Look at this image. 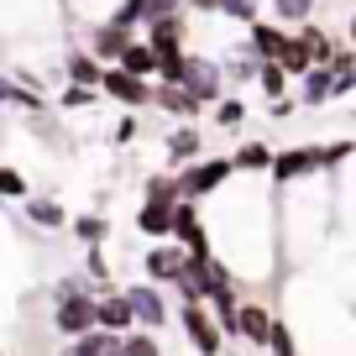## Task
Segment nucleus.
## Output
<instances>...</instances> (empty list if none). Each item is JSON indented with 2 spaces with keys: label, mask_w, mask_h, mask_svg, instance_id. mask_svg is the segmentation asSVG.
<instances>
[{
  "label": "nucleus",
  "mask_w": 356,
  "mask_h": 356,
  "mask_svg": "<svg viewBox=\"0 0 356 356\" xmlns=\"http://www.w3.org/2000/svg\"><path fill=\"white\" fill-rule=\"evenodd\" d=\"M236 173V157H200V163L178 168V189H184V200H215V194L225 189V178Z\"/></svg>",
  "instance_id": "obj_1"
},
{
  "label": "nucleus",
  "mask_w": 356,
  "mask_h": 356,
  "mask_svg": "<svg viewBox=\"0 0 356 356\" xmlns=\"http://www.w3.org/2000/svg\"><path fill=\"white\" fill-rule=\"evenodd\" d=\"M105 100H115L121 111H147V105H157V79H142V74H126L121 63L105 68Z\"/></svg>",
  "instance_id": "obj_2"
},
{
  "label": "nucleus",
  "mask_w": 356,
  "mask_h": 356,
  "mask_svg": "<svg viewBox=\"0 0 356 356\" xmlns=\"http://www.w3.org/2000/svg\"><path fill=\"white\" fill-rule=\"evenodd\" d=\"M189 267H194V252H189L184 241H178V246H173V241H157L152 252L142 257V273H147L152 283H163V289H178V283L189 278Z\"/></svg>",
  "instance_id": "obj_3"
},
{
  "label": "nucleus",
  "mask_w": 356,
  "mask_h": 356,
  "mask_svg": "<svg viewBox=\"0 0 356 356\" xmlns=\"http://www.w3.org/2000/svg\"><path fill=\"white\" fill-rule=\"evenodd\" d=\"M178 330L189 335V346L200 356H220V346H225V330H220L210 304H184V309H178Z\"/></svg>",
  "instance_id": "obj_4"
},
{
  "label": "nucleus",
  "mask_w": 356,
  "mask_h": 356,
  "mask_svg": "<svg viewBox=\"0 0 356 356\" xmlns=\"http://www.w3.org/2000/svg\"><path fill=\"white\" fill-rule=\"evenodd\" d=\"M53 330L79 341V335L100 330V293H74V299H58L53 309Z\"/></svg>",
  "instance_id": "obj_5"
},
{
  "label": "nucleus",
  "mask_w": 356,
  "mask_h": 356,
  "mask_svg": "<svg viewBox=\"0 0 356 356\" xmlns=\"http://www.w3.org/2000/svg\"><path fill=\"white\" fill-rule=\"evenodd\" d=\"M325 173V147H289V152H278V163H273V184L278 189H293V184H304V178Z\"/></svg>",
  "instance_id": "obj_6"
},
{
  "label": "nucleus",
  "mask_w": 356,
  "mask_h": 356,
  "mask_svg": "<svg viewBox=\"0 0 356 356\" xmlns=\"http://www.w3.org/2000/svg\"><path fill=\"white\" fill-rule=\"evenodd\" d=\"M126 299H131L136 309V325H147V330H163L168 325V299H163V283H126Z\"/></svg>",
  "instance_id": "obj_7"
},
{
  "label": "nucleus",
  "mask_w": 356,
  "mask_h": 356,
  "mask_svg": "<svg viewBox=\"0 0 356 356\" xmlns=\"http://www.w3.org/2000/svg\"><path fill=\"white\" fill-rule=\"evenodd\" d=\"M184 84H189L204 105H220L225 100V63H210V58L189 53V79H184Z\"/></svg>",
  "instance_id": "obj_8"
},
{
  "label": "nucleus",
  "mask_w": 356,
  "mask_h": 356,
  "mask_svg": "<svg viewBox=\"0 0 356 356\" xmlns=\"http://www.w3.org/2000/svg\"><path fill=\"white\" fill-rule=\"evenodd\" d=\"M173 241H184L194 257H215L210 225L200 220V200H184V204H178V231H173Z\"/></svg>",
  "instance_id": "obj_9"
},
{
  "label": "nucleus",
  "mask_w": 356,
  "mask_h": 356,
  "mask_svg": "<svg viewBox=\"0 0 356 356\" xmlns=\"http://www.w3.org/2000/svg\"><path fill=\"white\" fill-rule=\"evenodd\" d=\"M163 152H168V163H173V168L200 163V157H204V131H200L194 121H178L173 131L163 136Z\"/></svg>",
  "instance_id": "obj_10"
},
{
  "label": "nucleus",
  "mask_w": 356,
  "mask_h": 356,
  "mask_svg": "<svg viewBox=\"0 0 356 356\" xmlns=\"http://www.w3.org/2000/svg\"><path fill=\"white\" fill-rule=\"evenodd\" d=\"M178 204H184V200H178ZM178 204L142 200V210H136V231H142V236H157V241H173V231H178Z\"/></svg>",
  "instance_id": "obj_11"
},
{
  "label": "nucleus",
  "mask_w": 356,
  "mask_h": 356,
  "mask_svg": "<svg viewBox=\"0 0 356 356\" xmlns=\"http://www.w3.org/2000/svg\"><path fill=\"white\" fill-rule=\"evenodd\" d=\"M105 58L95 53V47H74V53L63 58V74H68V84H89V89H100L105 84Z\"/></svg>",
  "instance_id": "obj_12"
},
{
  "label": "nucleus",
  "mask_w": 356,
  "mask_h": 356,
  "mask_svg": "<svg viewBox=\"0 0 356 356\" xmlns=\"http://www.w3.org/2000/svg\"><path fill=\"white\" fill-rule=\"evenodd\" d=\"M293 95L304 100V111H320V105H330V100H335V68H330V63H314L309 74L299 79V89H293Z\"/></svg>",
  "instance_id": "obj_13"
},
{
  "label": "nucleus",
  "mask_w": 356,
  "mask_h": 356,
  "mask_svg": "<svg viewBox=\"0 0 356 356\" xmlns=\"http://www.w3.org/2000/svg\"><path fill=\"white\" fill-rule=\"evenodd\" d=\"M241 341L246 346H273V325H278V314L267 309V304H252V299H241Z\"/></svg>",
  "instance_id": "obj_14"
},
{
  "label": "nucleus",
  "mask_w": 356,
  "mask_h": 356,
  "mask_svg": "<svg viewBox=\"0 0 356 356\" xmlns=\"http://www.w3.org/2000/svg\"><path fill=\"white\" fill-rule=\"evenodd\" d=\"M157 111L173 115V121H194V115L204 111V100L189 84H157Z\"/></svg>",
  "instance_id": "obj_15"
},
{
  "label": "nucleus",
  "mask_w": 356,
  "mask_h": 356,
  "mask_svg": "<svg viewBox=\"0 0 356 356\" xmlns=\"http://www.w3.org/2000/svg\"><path fill=\"white\" fill-rule=\"evenodd\" d=\"M89 47H95L105 63H121V53L131 47V26H121V22H111V16H105L100 26H89Z\"/></svg>",
  "instance_id": "obj_16"
},
{
  "label": "nucleus",
  "mask_w": 356,
  "mask_h": 356,
  "mask_svg": "<svg viewBox=\"0 0 356 356\" xmlns=\"http://www.w3.org/2000/svg\"><path fill=\"white\" fill-rule=\"evenodd\" d=\"M289 26L283 22H252L246 26V47H252L257 58H283V47H289Z\"/></svg>",
  "instance_id": "obj_17"
},
{
  "label": "nucleus",
  "mask_w": 356,
  "mask_h": 356,
  "mask_svg": "<svg viewBox=\"0 0 356 356\" xmlns=\"http://www.w3.org/2000/svg\"><path fill=\"white\" fill-rule=\"evenodd\" d=\"M68 356H126V335H115V330H89V335H79V341H68Z\"/></svg>",
  "instance_id": "obj_18"
},
{
  "label": "nucleus",
  "mask_w": 356,
  "mask_h": 356,
  "mask_svg": "<svg viewBox=\"0 0 356 356\" xmlns=\"http://www.w3.org/2000/svg\"><path fill=\"white\" fill-rule=\"evenodd\" d=\"M100 325H105V330H115V335L136 330V309H131V299H126V289L100 299Z\"/></svg>",
  "instance_id": "obj_19"
},
{
  "label": "nucleus",
  "mask_w": 356,
  "mask_h": 356,
  "mask_svg": "<svg viewBox=\"0 0 356 356\" xmlns=\"http://www.w3.org/2000/svg\"><path fill=\"white\" fill-rule=\"evenodd\" d=\"M147 42L157 53H184V16H163V22H147Z\"/></svg>",
  "instance_id": "obj_20"
},
{
  "label": "nucleus",
  "mask_w": 356,
  "mask_h": 356,
  "mask_svg": "<svg viewBox=\"0 0 356 356\" xmlns=\"http://www.w3.org/2000/svg\"><path fill=\"white\" fill-rule=\"evenodd\" d=\"M231 157H236V173H273V163H278V152L267 142H241Z\"/></svg>",
  "instance_id": "obj_21"
},
{
  "label": "nucleus",
  "mask_w": 356,
  "mask_h": 356,
  "mask_svg": "<svg viewBox=\"0 0 356 356\" xmlns=\"http://www.w3.org/2000/svg\"><path fill=\"white\" fill-rule=\"evenodd\" d=\"M289 84H293V74L278 63V58H262V68H257V89H262L267 100H283L289 95Z\"/></svg>",
  "instance_id": "obj_22"
},
{
  "label": "nucleus",
  "mask_w": 356,
  "mask_h": 356,
  "mask_svg": "<svg viewBox=\"0 0 356 356\" xmlns=\"http://www.w3.org/2000/svg\"><path fill=\"white\" fill-rule=\"evenodd\" d=\"M278 63H283V68H289V74H293V79H304V74H309V68H314V63H320V58H314V47H309V42H304V37H299V32H293V37H289V47H283V58H278Z\"/></svg>",
  "instance_id": "obj_23"
},
{
  "label": "nucleus",
  "mask_w": 356,
  "mask_h": 356,
  "mask_svg": "<svg viewBox=\"0 0 356 356\" xmlns=\"http://www.w3.org/2000/svg\"><path fill=\"white\" fill-rule=\"evenodd\" d=\"M314 6H320V0H273V22H283L289 32H299L304 22H314Z\"/></svg>",
  "instance_id": "obj_24"
},
{
  "label": "nucleus",
  "mask_w": 356,
  "mask_h": 356,
  "mask_svg": "<svg viewBox=\"0 0 356 356\" xmlns=\"http://www.w3.org/2000/svg\"><path fill=\"white\" fill-rule=\"evenodd\" d=\"M26 220L42 225V231H63V225H74V220L63 215V204H58V200H26Z\"/></svg>",
  "instance_id": "obj_25"
},
{
  "label": "nucleus",
  "mask_w": 356,
  "mask_h": 356,
  "mask_svg": "<svg viewBox=\"0 0 356 356\" xmlns=\"http://www.w3.org/2000/svg\"><path fill=\"white\" fill-rule=\"evenodd\" d=\"M210 121L220 126V131H241V126H246V100H241V95H225V100L215 105Z\"/></svg>",
  "instance_id": "obj_26"
},
{
  "label": "nucleus",
  "mask_w": 356,
  "mask_h": 356,
  "mask_svg": "<svg viewBox=\"0 0 356 356\" xmlns=\"http://www.w3.org/2000/svg\"><path fill=\"white\" fill-rule=\"evenodd\" d=\"M68 231H74L84 246H100L105 236H111V220H105V215H74V225H68Z\"/></svg>",
  "instance_id": "obj_27"
},
{
  "label": "nucleus",
  "mask_w": 356,
  "mask_h": 356,
  "mask_svg": "<svg viewBox=\"0 0 356 356\" xmlns=\"http://www.w3.org/2000/svg\"><path fill=\"white\" fill-rule=\"evenodd\" d=\"M100 95H105V89H89V84H68L63 95H58V105H63L68 115H74V111H95V100H100Z\"/></svg>",
  "instance_id": "obj_28"
},
{
  "label": "nucleus",
  "mask_w": 356,
  "mask_h": 356,
  "mask_svg": "<svg viewBox=\"0 0 356 356\" xmlns=\"http://www.w3.org/2000/svg\"><path fill=\"white\" fill-rule=\"evenodd\" d=\"M126 356H163V346L147 325H136V330H126Z\"/></svg>",
  "instance_id": "obj_29"
},
{
  "label": "nucleus",
  "mask_w": 356,
  "mask_h": 356,
  "mask_svg": "<svg viewBox=\"0 0 356 356\" xmlns=\"http://www.w3.org/2000/svg\"><path fill=\"white\" fill-rule=\"evenodd\" d=\"M0 189H6V200H11V204H26V200H32V194H26V178H22V168H11V163L0 168Z\"/></svg>",
  "instance_id": "obj_30"
},
{
  "label": "nucleus",
  "mask_w": 356,
  "mask_h": 356,
  "mask_svg": "<svg viewBox=\"0 0 356 356\" xmlns=\"http://www.w3.org/2000/svg\"><path fill=\"white\" fill-rule=\"evenodd\" d=\"M273 356H299V335H293L289 320L273 325Z\"/></svg>",
  "instance_id": "obj_31"
},
{
  "label": "nucleus",
  "mask_w": 356,
  "mask_h": 356,
  "mask_svg": "<svg viewBox=\"0 0 356 356\" xmlns=\"http://www.w3.org/2000/svg\"><path fill=\"white\" fill-rule=\"evenodd\" d=\"M136 131H142V121H136V115H121V121H115V142H136Z\"/></svg>",
  "instance_id": "obj_32"
},
{
  "label": "nucleus",
  "mask_w": 356,
  "mask_h": 356,
  "mask_svg": "<svg viewBox=\"0 0 356 356\" xmlns=\"http://www.w3.org/2000/svg\"><path fill=\"white\" fill-rule=\"evenodd\" d=\"M74 293H89V283H84V278H58L53 299H74Z\"/></svg>",
  "instance_id": "obj_33"
},
{
  "label": "nucleus",
  "mask_w": 356,
  "mask_h": 356,
  "mask_svg": "<svg viewBox=\"0 0 356 356\" xmlns=\"http://www.w3.org/2000/svg\"><path fill=\"white\" fill-rule=\"evenodd\" d=\"M346 95H356V68H346V74H335V100H346Z\"/></svg>",
  "instance_id": "obj_34"
},
{
  "label": "nucleus",
  "mask_w": 356,
  "mask_h": 356,
  "mask_svg": "<svg viewBox=\"0 0 356 356\" xmlns=\"http://www.w3.org/2000/svg\"><path fill=\"white\" fill-rule=\"evenodd\" d=\"M194 11H210V16H225V0H189Z\"/></svg>",
  "instance_id": "obj_35"
},
{
  "label": "nucleus",
  "mask_w": 356,
  "mask_h": 356,
  "mask_svg": "<svg viewBox=\"0 0 356 356\" xmlns=\"http://www.w3.org/2000/svg\"><path fill=\"white\" fill-rule=\"evenodd\" d=\"M346 42H356V11H351V22H346Z\"/></svg>",
  "instance_id": "obj_36"
},
{
  "label": "nucleus",
  "mask_w": 356,
  "mask_h": 356,
  "mask_svg": "<svg viewBox=\"0 0 356 356\" xmlns=\"http://www.w3.org/2000/svg\"><path fill=\"white\" fill-rule=\"evenodd\" d=\"M184 6H189V0H184Z\"/></svg>",
  "instance_id": "obj_37"
}]
</instances>
